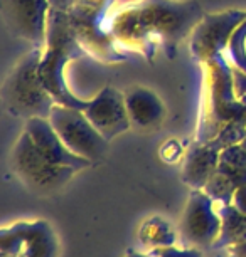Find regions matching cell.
Here are the masks:
<instances>
[{
    "label": "cell",
    "instance_id": "cell-7",
    "mask_svg": "<svg viewBox=\"0 0 246 257\" xmlns=\"http://www.w3.org/2000/svg\"><path fill=\"white\" fill-rule=\"evenodd\" d=\"M59 242L46 220H22L2 227L0 257H57Z\"/></svg>",
    "mask_w": 246,
    "mask_h": 257
},
{
    "label": "cell",
    "instance_id": "cell-20",
    "mask_svg": "<svg viewBox=\"0 0 246 257\" xmlns=\"http://www.w3.org/2000/svg\"><path fill=\"white\" fill-rule=\"evenodd\" d=\"M150 254L153 257H204V254H202L197 247H191V249H177L176 245L153 249V250H150Z\"/></svg>",
    "mask_w": 246,
    "mask_h": 257
},
{
    "label": "cell",
    "instance_id": "cell-17",
    "mask_svg": "<svg viewBox=\"0 0 246 257\" xmlns=\"http://www.w3.org/2000/svg\"><path fill=\"white\" fill-rule=\"evenodd\" d=\"M216 203V202H214ZM218 212L223 220L221 234L214 242V249L231 247L246 242V215L241 213L233 203H218Z\"/></svg>",
    "mask_w": 246,
    "mask_h": 257
},
{
    "label": "cell",
    "instance_id": "cell-15",
    "mask_svg": "<svg viewBox=\"0 0 246 257\" xmlns=\"http://www.w3.org/2000/svg\"><path fill=\"white\" fill-rule=\"evenodd\" d=\"M125 104H127L132 128L150 130L160 124L166 118V106L160 96L143 86L130 88L125 93Z\"/></svg>",
    "mask_w": 246,
    "mask_h": 257
},
{
    "label": "cell",
    "instance_id": "cell-10",
    "mask_svg": "<svg viewBox=\"0 0 246 257\" xmlns=\"http://www.w3.org/2000/svg\"><path fill=\"white\" fill-rule=\"evenodd\" d=\"M221 215L204 190H191L181 220V234L194 247H213L221 234Z\"/></svg>",
    "mask_w": 246,
    "mask_h": 257
},
{
    "label": "cell",
    "instance_id": "cell-18",
    "mask_svg": "<svg viewBox=\"0 0 246 257\" xmlns=\"http://www.w3.org/2000/svg\"><path fill=\"white\" fill-rule=\"evenodd\" d=\"M138 240L142 242L143 247L153 250L160 249V247L176 245L177 234L166 219L155 215L143 220L142 225L138 227Z\"/></svg>",
    "mask_w": 246,
    "mask_h": 257
},
{
    "label": "cell",
    "instance_id": "cell-14",
    "mask_svg": "<svg viewBox=\"0 0 246 257\" xmlns=\"http://www.w3.org/2000/svg\"><path fill=\"white\" fill-rule=\"evenodd\" d=\"M223 147L209 140V142L199 143L194 142V145L186 153L184 167H182V182L189 185L192 190H204L207 182L214 175L216 168H218L221 152Z\"/></svg>",
    "mask_w": 246,
    "mask_h": 257
},
{
    "label": "cell",
    "instance_id": "cell-13",
    "mask_svg": "<svg viewBox=\"0 0 246 257\" xmlns=\"http://www.w3.org/2000/svg\"><path fill=\"white\" fill-rule=\"evenodd\" d=\"M26 132L31 135L32 142L39 148V152L57 167H69L76 172H81L85 168H90V160L81 158L78 155L71 153L69 148L62 143V140L57 137V133L52 128L49 118H31L26 121Z\"/></svg>",
    "mask_w": 246,
    "mask_h": 257
},
{
    "label": "cell",
    "instance_id": "cell-8",
    "mask_svg": "<svg viewBox=\"0 0 246 257\" xmlns=\"http://www.w3.org/2000/svg\"><path fill=\"white\" fill-rule=\"evenodd\" d=\"M244 17L246 11L241 9L206 14L189 37V51L194 61L204 66L219 54H224L231 34L244 21Z\"/></svg>",
    "mask_w": 246,
    "mask_h": 257
},
{
    "label": "cell",
    "instance_id": "cell-2",
    "mask_svg": "<svg viewBox=\"0 0 246 257\" xmlns=\"http://www.w3.org/2000/svg\"><path fill=\"white\" fill-rule=\"evenodd\" d=\"M88 57L76 36L73 26L66 14L51 11L49 24H47V39L42 49L39 74L42 84L49 91L57 104L69 106L83 111L86 108V101L78 98L69 89L66 81V66L71 61Z\"/></svg>",
    "mask_w": 246,
    "mask_h": 257
},
{
    "label": "cell",
    "instance_id": "cell-1",
    "mask_svg": "<svg viewBox=\"0 0 246 257\" xmlns=\"http://www.w3.org/2000/svg\"><path fill=\"white\" fill-rule=\"evenodd\" d=\"M206 14L196 0H132L115 9L108 31L123 51L152 61L157 52L176 59L179 46Z\"/></svg>",
    "mask_w": 246,
    "mask_h": 257
},
{
    "label": "cell",
    "instance_id": "cell-12",
    "mask_svg": "<svg viewBox=\"0 0 246 257\" xmlns=\"http://www.w3.org/2000/svg\"><path fill=\"white\" fill-rule=\"evenodd\" d=\"M243 185H246V150L238 143L221 152L218 168L204 192L216 203H231L236 190Z\"/></svg>",
    "mask_w": 246,
    "mask_h": 257
},
{
    "label": "cell",
    "instance_id": "cell-21",
    "mask_svg": "<svg viewBox=\"0 0 246 257\" xmlns=\"http://www.w3.org/2000/svg\"><path fill=\"white\" fill-rule=\"evenodd\" d=\"M182 147L177 140H169V142L160 148V158L167 163H174L181 158Z\"/></svg>",
    "mask_w": 246,
    "mask_h": 257
},
{
    "label": "cell",
    "instance_id": "cell-26",
    "mask_svg": "<svg viewBox=\"0 0 246 257\" xmlns=\"http://www.w3.org/2000/svg\"><path fill=\"white\" fill-rule=\"evenodd\" d=\"M125 257H153L152 254H142V252H135V250H128Z\"/></svg>",
    "mask_w": 246,
    "mask_h": 257
},
{
    "label": "cell",
    "instance_id": "cell-25",
    "mask_svg": "<svg viewBox=\"0 0 246 257\" xmlns=\"http://www.w3.org/2000/svg\"><path fill=\"white\" fill-rule=\"evenodd\" d=\"M229 257H246V242L231 245L229 247Z\"/></svg>",
    "mask_w": 246,
    "mask_h": 257
},
{
    "label": "cell",
    "instance_id": "cell-19",
    "mask_svg": "<svg viewBox=\"0 0 246 257\" xmlns=\"http://www.w3.org/2000/svg\"><path fill=\"white\" fill-rule=\"evenodd\" d=\"M224 57L233 67L246 72V17L231 34Z\"/></svg>",
    "mask_w": 246,
    "mask_h": 257
},
{
    "label": "cell",
    "instance_id": "cell-16",
    "mask_svg": "<svg viewBox=\"0 0 246 257\" xmlns=\"http://www.w3.org/2000/svg\"><path fill=\"white\" fill-rule=\"evenodd\" d=\"M115 0H74L66 14L74 29H108Z\"/></svg>",
    "mask_w": 246,
    "mask_h": 257
},
{
    "label": "cell",
    "instance_id": "cell-24",
    "mask_svg": "<svg viewBox=\"0 0 246 257\" xmlns=\"http://www.w3.org/2000/svg\"><path fill=\"white\" fill-rule=\"evenodd\" d=\"M74 0H49L51 11L61 12V14H69L71 7H73Z\"/></svg>",
    "mask_w": 246,
    "mask_h": 257
},
{
    "label": "cell",
    "instance_id": "cell-4",
    "mask_svg": "<svg viewBox=\"0 0 246 257\" xmlns=\"http://www.w3.org/2000/svg\"><path fill=\"white\" fill-rule=\"evenodd\" d=\"M42 49L31 47L7 74L2 86L4 106L11 116L22 119L49 118L56 101L39 74Z\"/></svg>",
    "mask_w": 246,
    "mask_h": 257
},
{
    "label": "cell",
    "instance_id": "cell-9",
    "mask_svg": "<svg viewBox=\"0 0 246 257\" xmlns=\"http://www.w3.org/2000/svg\"><path fill=\"white\" fill-rule=\"evenodd\" d=\"M2 14L14 37L36 49H44L51 14L49 0H2Z\"/></svg>",
    "mask_w": 246,
    "mask_h": 257
},
{
    "label": "cell",
    "instance_id": "cell-22",
    "mask_svg": "<svg viewBox=\"0 0 246 257\" xmlns=\"http://www.w3.org/2000/svg\"><path fill=\"white\" fill-rule=\"evenodd\" d=\"M233 77H234V91L236 96L241 99H246V72L233 67Z\"/></svg>",
    "mask_w": 246,
    "mask_h": 257
},
{
    "label": "cell",
    "instance_id": "cell-5",
    "mask_svg": "<svg viewBox=\"0 0 246 257\" xmlns=\"http://www.w3.org/2000/svg\"><path fill=\"white\" fill-rule=\"evenodd\" d=\"M14 173L32 192L39 195H49L61 190L78 173L74 168L57 167L39 152L31 135L26 130L21 133L11 157Z\"/></svg>",
    "mask_w": 246,
    "mask_h": 257
},
{
    "label": "cell",
    "instance_id": "cell-23",
    "mask_svg": "<svg viewBox=\"0 0 246 257\" xmlns=\"http://www.w3.org/2000/svg\"><path fill=\"white\" fill-rule=\"evenodd\" d=\"M231 203H233V205L238 208L241 213H244V215H246V185L239 187L238 190H236Z\"/></svg>",
    "mask_w": 246,
    "mask_h": 257
},
{
    "label": "cell",
    "instance_id": "cell-3",
    "mask_svg": "<svg viewBox=\"0 0 246 257\" xmlns=\"http://www.w3.org/2000/svg\"><path fill=\"white\" fill-rule=\"evenodd\" d=\"M204 69V94L196 142L213 140L228 123L246 124V99L236 96L233 66L224 54L202 66Z\"/></svg>",
    "mask_w": 246,
    "mask_h": 257
},
{
    "label": "cell",
    "instance_id": "cell-27",
    "mask_svg": "<svg viewBox=\"0 0 246 257\" xmlns=\"http://www.w3.org/2000/svg\"><path fill=\"white\" fill-rule=\"evenodd\" d=\"M241 147H243V148L246 150V140H243V142H241Z\"/></svg>",
    "mask_w": 246,
    "mask_h": 257
},
{
    "label": "cell",
    "instance_id": "cell-11",
    "mask_svg": "<svg viewBox=\"0 0 246 257\" xmlns=\"http://www.w3.org/2000/svg\"><path fill=\"white\" fill-rule=\"evenodd\" d=\"M83 113L108 142L132 128L125 104V93L113 86H105L96 93L95 98L86 101Z\"/></svg>",
    "mask_w": 246,
    "mask_h": 257
},
{
    "label": "cell",
    "instance_id": "cell-6",
    "mask_svg": "<svg viewBox=\"0 0 246 257\" xmlns=\"http://www.w3.org/2000/svg\"><path fill=\"white\" fill-rule=\"evenodd\" d=\"M49 121L71 153L90 160L93 165L107 155L110 142L91 124L81 109L56 103L49 114Z\"/></svg>",
    "mask_w": 246,
    "mask_h": 257
}]
</instances>
